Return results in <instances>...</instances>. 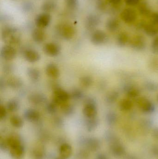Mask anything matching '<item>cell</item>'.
Instances as JSON below:
<instances>
[{"label": "cell", "instance_id": "8", "mask_svg": "<svg viewBox=\"0 0 158 159\" xmlns=\"http://www.w3.org/2000/svg\"><path fill=\"white\" fill-rule=\"evenodd\" d=\"M120 17L124 22L128 24H131L136 20L137 15L136 11L133 8H127L122 12Z\"/></svg>", "mask_w": 158, "mask_h": 159}, {"label": "cell", "instance_id": "14", "mask_svg": "<svg viewBox=\"0 0 158 159\" xmlns=\"http://www.w3.org/2000/svg\"><path fill=\"white\" fill-rule=\"evenodd\" d=\"M25 119L30 122H34L38 121L40 118V114L37 110L32 108L25 110L24 113Z\"/></svg>", "mask_w": 158, "mask_h": 159}, {"label": "cell", "instance_id": "11", "mask_svg": "<svg viewBox=\"0 0 158 159\" xmlns=\"http://www.w3.org/2000/svg\"><path fill=\"white\" fill-rule=\"evenodd\" d=\"M101 22L100 17L95 14L90 15L86 18L85 25L88 30H93L96 28Z\"/></svg>", "mask_w": 158, "mask_h": 159}, {"label": "cell", "instance_id": "28", "mask_svg": "<svg viewBox=\"0 0 158 159\" xmlns=\"http://www.w3.org/2000/svg\"><path fill=\"white\" fill-rule=\"evenodd\" d=\"M5 139L9 150L12 148L21 144L20 139L17 135H15V134H12V135H10Z\"/></svg>", "mask_w": 158, "mask_h": 159}, {"label": "cell", "instance_id": "48", "mask_svg": "<svg viewBox=\"0 0 158 159\" xmlns=\"http://www.w3.org/2000/svg\"><path fill=\"white\" fill-rule=\"evenodd\" d=\"M7 115L6 107L1 105L0 106V118L2 120H4L6 118Z\"/></svg>", "mask_w": 158, "mask_h": 159}, {"label": "cell", "instance_id": "42", "mask_svg": "<svg viewBox=\"0 0 158 159\" xmlns=\"http://www.w3.org/2000/svg\"><path fill=\"white\" fill-rule=\"evenodd\" d=\"M58 106L54 102L52 101L51 102L48 103L46 105V110L49 114H55L57 111V107Z\"/></svg>", "mask_w": 158, "mask_h": 159}, {"label": "cell", "instance_id": "49", "mask_svg": "<svg viewBox=\"0 0 158 159\" xmlns=\"http://www.w3.org/2000/svg\"><path fill=\"white\" fill-rule=\"evenodd\" d=\"M0 148L3 151H6V150H9L5 139H1V143H0Z\"/></svg>", "mask_w": 158, "mask_h": 159}, {"label": "cell", "instance_id": "55", "mask_svg": "<svg viewBox=\"0 0 158 159\" xmlns=\"http://www.w3.org/2000/svg\"><path fill=\"white\" fill-rule=\"evenodd\" d=\"M54 122L58 126H60L63 124L62 120L60 117H57L55 119Z\"/></svg>", "mask_w": 158, "mask_h": 159}, {"label": "cell", "instance_id": "37", "mask_svg": "<svg viewBox=\"0 0 158 159\" xmlns=\"http://www.w3.org/2000/svg\"><path fill=\"white\" fill-rule=\"evenodd\" d=\"M10 122L13 127L16 128H21L24 124V121L22 119L16 115L12 116L10 117Z\"/></svg>", "mask_w": 158, "mask_h": 159}, {"label": "cell", "instance_id": "18", "mask_svg": "<svg viewBox=\"0 0 158 159\" xmlns=\"http://www.w3.org/2000/svg\"><path fill=\"white\" fill-rule=\"evenodd\" d=\"M10 156L14 159H22L25 155V150L22 145L12 148L9 149Z\"/></svg>", "mask_w": 158, "mask_h": 159}, {"label": "cell", "instance_id": "50", "mask_svg": "<svg viewBox=\"0 0 158 159\" xmlns=\"http://www.w3.org/2000/svg\"><path fill=\"white\" fill-rule=\"evenodd\" d=\"M126 4L130 6H134L138 4L140 0H124Z\"/></svg>", "mask_w": 158, "mask_h": 159}, {"label": "cell", "instance_id": "38", "mask_svg": "<svg viewBox=\"0 0 158 159\" xmlns=\"http://www.w3.org/2000/svg\"><path fill=\"white\" fill-rule=\"evenodd\" d=\"M105 118L107 123L109 125L112 126L117 122V116L114 111H110L107 113Z\"/></svg>", "mask_w": 158, "mask_h": 159}, {"label": "cell", "instance_id": "46", "mask_svg": "<svg viewBox=\"0 0 158 159\" xmlns=\"http://www.w3.org/2000/svg\"><path fill=\"white\" fill-rule=\"evenodd\" d=\"M66 5L69 8L74 9L77 7L78 5V0H65Z\"/></svg>", "mask_w": 158, "mask_h": 159}, {"label": "cell", "instance_id": "43", "mask_svg": "<svg viewBox=\"0 0 158 159\" xmlns=\"http://www.w3.org/2000/svg\"><path fill=\"white\" fill-rule=\"evenodd\" d=\"M151 51L155 54H158V36L153 39L151 46Z\"/></svg>", "mask_w": 158, "mask_h": 159}, {"label": "cell", "instance_id": "15", "mask_svg": "<svg viewBox=\"0 0 158 159\" xmlns=\"http://www.w3.org/2000/svg\"><path fill=\"white\" fill-rule=\"evenodd\" d=\"M110 150L112 155L117 157L123 156L126 152L124 147L117 141L112 143Z\"/></svg>", "mask_w": 158, "mask_h": 159}, {"label": "cell", "instance_id": "35", "mask_svg": "<svg viewBox=\"0 0 158 159\" xmlns=\"http://www.w3.org/2000/svg\"><path fill=\"white\" fill-rule=\"evenodd\" d=\"M61 111L63 114L66 116H72L75 112V108L72 105L68 103L67 102L64 104L61 107Z\"/></svg>", "mask_w": 158, "mask_h": 159}, {"label": "cell", "instance_id": "17", "mask_svg": "<svg viewBox=\"0 0 158 159\" xmlns=\"http://www.w3.org/2000/svg\"><path fill=\"white\" fill-rule=\"evenodd\" d=\"M120 23L118 19L111 17L106 22V28L107 30L111 33L117 32L119 29Z\"/></svg>", "mask_w": 158, "mask_h": 159}, {"label": "cell", "instance_id": "44", "mask_svg": "<svg viewBox=\"0 0 158 159\" xmlns=\"http://www.w3.org/2000/svg\"><path fill=\"white\" fill-rule=\"evenodd\" d=\"M96 7L100 11H105L108 7L107 2L105 0H98L96 3Z\"/></svg>", "mask_w": 158, "mask_h": 159}, {"label": "cell", "instance_id": "29", "mask_svg": "<svg viewBox=\"0 0 158 159\" xmlns=\"http://www.w3.org/2000/svg\"><path fill=\"white\" fill-rule=\"evenodd\" d=\"M138 10L142 16L147 17H150L153 14L149 6L146 2H143L139 5Z\"/></svg>", "mask_w": 158, "mask_h": 159}, {"label": "cell", "instance_id": "31", "mask_svg": "<svg viewBox=\"0 0 158 159\" xmlns=\"http://www.w3.org/2000/svg\"><path fill=\"white\" fill-rule=\"evenodd\" d=\"M119 97V93L117 91H111L106 95L105 101L108 104L112 105L117 101Z\"/></svg>", "mask_w": 158, "mask_h": 159}, {"label": "cell", "instance_id": "6", "mask_svg": "<svg viewBox=\"0 0 158 159\" xmlns=\"http://www.w3.org/2000/svg\"><path fill=\"white\" fill-rule=\"evenodd\" d=\"M129 44L133 50L141 52L146 49V41L143 36L141 34H137L131 38Z\"/></svg>", "mask_w": 158, "mask_h": 159}, {"label": "cell", "instance_id": "53", "mask_svg": "<svg viewBox=\"0 0 158 159\" xmlns=\"http://www.w3.org/2000/svg\"><path fill=\"white\" fill-rule=\"evenodd\" d=\"M121 1L122 0H107L108 2L114 7H117L119 5Z\"/></svg>", "mask_w": 158, "mask_h": 159}, {"label": "cell", "instance_id": "60", "mask_svg": "<svg viewBox=\"0 0 158 159\" xmlns=\"http://www.w3.org/2000/svg\"><path fill=\"white\" fill-rule=\"evenodd\" d=\"M13 1H19V0H13Z\"/></svg>", "mask_w": 158, "mask_h": 159}, {"label": "cell", "instance_id": "58", "mask_svg": "<svg viewBox=\"0 0 158 159\" xmlns=\"http://www.w3.org/2000/svg\"><path fill=\"white\" fill-rule=\"evenodd\" d=\"M54 159H65L64 158H63V157H58L55 158Z\"/></svg>", "mask_w": 158, "mask_h": 159}, {"label": "cell", "instance_id": "45", "mask_svg": "<svg viewBox=\"0 0 158 159\" xmlns=\"http://www.w3.org/2000/svg\"><path fill=\"white\" fill-rule=\"evenodd\" d=\"M90 154L87 150L82 149L80 150L77 154L78 159H89Z\"/></svg>", "mask_w": 158, "mask_h": 159}, {"label": "cell", "instance_id": "19", "mask_svg": "<svg viewBox=\"0 0 158 159\" xmlns=\"http://www.w3.org/2000/svg\"><path fill=\"white\" fill-rule=\"evenodd\" d=\"M131 38H130L129 34L125 32L120 33L117 36V45L120 48H124L130 43Z\"/></svg>", "mask_w": 158, "mask_h": 159}, {"label": "cell", "instance_id": "34", "mask_svg": "<svg viewBox=\"0 0 158 159\" xmlns=\"http://www.w3.org/2000/svg\"><path fill=\"white\" fill-rule=\"evenodd\" d=\"M27 74L30 79L33 81H37L41 77V73L39 70L35 68H29L27 70Z\"/></svg>", "mask_w": 158, "mask_h": 159}, {"label": "cell", "instance_id": "36", "mask_svg": "<svg viewBox=\"0 0 158 159\" xmlns=\"http://www.w3.org/2000/svg\"><path fill=\"white\" fill-rule=\"evenodd\" d=\"M19 108V102L16 99H11L6 103V108L9 112H16Z\"/></svg>", "mask_w": 158, "mask_h": 159}, {"label": "cell", "instance_id": "7", "mask_svg": "<svg viewBox=\"0 0 158 159\" xmlns=\"http://www.w3.org/2000/svg\"><path fill=\"white\" fill-rule=\"evenodd\" d=\"M108 40L107 34L104 31L96 30L92 34L91 37V42L95 45H102L106 43Z\"/></svg>", "mask_w": 158, "mask_h": 159}, {"label": "cell", "instance_id": "56", "mask_svg": "<svg viewBox=\"0 0 158 159\" xmlns=\"http://www.w3.org/2000/svg\"><path fill=\"white\" fill-rule=\"evenodd\" d=\"M153 63H152V65H155V66H153V68H156V70H158V59L153 60Z\"/></svg>", "mask_w": 158, "mask_h": 159}, {"label": "cell", "instance_id": "26", "mask_svg": "<svg viewBox=\"0 0 158 159\" xmlns=\"http://www.w3.org/2000/svg\"><path fill=\"white\" fill-rule=\"evenodd\" d=\"M133 107V103L130 98H125L121 100L119 103L120 110L126 112L131 110Z\"/></svg>", "mask_w": 158, "mask_h": 159}, {"label": "cell", "instance_id": "1", "mask_svg": "<svg viewBox=\"0 0 158 159\" xmlns=\"http://www.w3.org/2000/svg\"><path fill=\"white\" fill-rule=\"evenodd\" d=\"M2 38L6 45L13 46L19 43L20 38L18 30L11 26L5 27L2 31Z\"/></svg>", "mask_w": 158, "mask_h": 159}, {"label": "cell", "instance_id": "32", "mask_svg": "<svg viewBox=\"0 0 158 159\" xmlns=\"http://www.w3.org/2000/svg\"><path fill=\"white\" fill-rule=\"evenodd\" d=\"M99 123V120L97 116L91 118H87L86 127L87 130L89 132L95 130L98 127Z\"/></svg>", "mask_w": 158, "mask_h": 159}, {"label": "cell", "instance_id": "9", "mask_svg": "<svg viewBox=\"0 0 158 159\" xmlns=\"http://www.w3.org/2000/svg\"><path fill=\"white\" fill-rule=\"evenodd\" d=\"M17 52L13 46H4L1 50V56L4 60L9 61L14 60L16 57Z\"/></svg>", "mask_w": 158, "mask_h": 159}, {"label": "cell", "instance_id": "27", "mask_svg": "<svg viewBox=\"0 0 158 159\" xmlns=\"http://www.w3.org/2000/svg\"><path fill=\"white\" fill-rule=\"evenodd\" d=\"M7 86L14 89H19L23 85V81L18 77H11L6 81Z\"/></svg>", "mask_w": 158, "mask_h": 159}, {"label": "cell", "instance_id": "40", "mask_svg": "<svg viewBox=\"0 0 158 159\" xmlns=\"http://www.w3.org/2000/svg\"><path fill=\"white\" fill-rule=\"evenodd\" d=\"M70 98L73 100H79L82 99L84 96V93L81 90L79 89H74L70 94Z\"/></svg>", "mask_w": 158, "mask_h": 159}, {"label": "cell", "instance_id": "25", "mask_svg": "<svg viewBox=\"0 0 158 159\" xmlns=\"http://www.w3.org/2000/svg\"><path fill=\"white\" fill-rule=\"evenodd\" d=\"M146 34L150 37L156 36L158 33V28L152 22H147L143 29Z\"/></svg>", "mask_w": 158, "mask_h": 159}, {"label": "cell", "instance_id": "13", "mask_svg": "<svg viewBox=\"0 0 158 159\" xmlns=\"http://www.w3.org/2000/svg\"><path fill=\"white\" fill-rule=\"evenodd\" d=\"M24 58L27 61L31 63L37 62L40 60V54L34 49H28L25 50L23 54Z\"/></svg>", "mask_w": 158, "mask_h": 159}, {"label": "cell", "instance_id": "21", "mask_svg": "<svg viewBox=\"0 0 158 159\" xmlns=\"http://www.w3.org/2000/svg\"><path fill=\"white\" fill-rule=\"evenodd\" d=\"M32 36L34 42L40 43L44 41L46 35L43 29L37 28L32 31Z\"/></svg>", "mask_w": 158, "mask_h": 159}, {"label": "cell", "instance_id": "12", "mask_svg": "<svg viewBox=\"0 0 158 159\" xmlns=\"http://www.w3.org/2000/svg\"><path fill=\"white\" fill-rule=\"evenodd\" d=\"M45 53L50 57H56L60 52L59 46L55 43H50L46 44L43 48Z\"/></svg>", "mask_w": 158, "mask_h": 159}, {"label": "cell", "instance_id": "16", "mask_svg": "<svg viewBox=\"0 0 158 159\" xmlns=\"http://www.w3.org/2000/svg\"><path fill=\"white\" fill-rule=\"evenodd\" d=\"M29 102L35 105H41L46 102L45 95L41 93H33L28 97Z\"/></svg>", "mask_w": 158, "mask_h": 159}, {"label": "cell", "instance_id": "41", "mask_svg": "<svg viewBox=\"0 0 158 159\" xmlns=\"http://www.w3.org/2000/svg\"><path fill=\"white\" fill-rule=\"evenodd\" d=\"M144 87L149 92L156 91L158 89V85L153 81H147L145 83Z\"/></svg>", "mask_w": 158, "mask_h": 159}, {"label": "cell", "instance_id": "52", "mask_svg": "<svg viewBox=\"0 0 158 159\" xmlns=\"http://www.w3.org/2000/svg\"><path fill=\"white\" fill-rule=\"evenodd\" d=\"M152 135L154 139L158 140V127H156L152 130Z\"/></svg>", "mask_w": 158, "mask_h": 159}, {"label": "cell", "instance_id": "20", "mask_svg": "<svg viewBox=\"0 0 158 159\" xmlns=\"http://www.w3.org/2000/svg\"><path fill=\"white\" fill-rule=\"evenodd\" d=\"M45 72L47 76L53 79L57 78L59 75V70L57 65L53 63H49L45 68Z\"/></svg>", "mask_w": 158, "mask_h": 159}, {"label": "cell", "instance_id": "5", "mask_svg": "<svg viewBox=\"0 0 158 159\" xmlns=\"http://www.w3.org/2000/svg\"><path fill=\"white\" fill-rule=\"evenodd\" d=\"M70 98V94L63 89L56 88L54 90L53 102L58 106L63 105L67 102Z\"/></svg>", "mask_w": 158, "mask_h": 159}, {"label": "cell", "instance_id": "2", "mask_svg": "<svg viewBox=\"0 0 158 159\" xmlns=\"http://www.w3.org/2000/svg\"><path fill=\"white\" fill-rule=\"evenodd\" d=\"M83 113L87 118L97 116V104L96 101L94 98L89 97L85 100Z\"/></svg>", "mask_w": 158, "mask_h": 159}, {"label": "cell", "instance_id": "39", "mask_svg": "<svg viewBox=\"0 0 158 159\" xmlns=\"http://www.w3.org/2000/svg\"><path fill=\"white\" fill-rule=\"evenodd\" d=\"M80 84L83 88H88L92 85L93 80L92 78L89 75L82 76L80 79Z\"/></svg>", "mask_w": 158, "mask_h": 159}, {"label": "cell", "instance_id": "47", "mask_svg": "<svg viewBox=\"0 0 158 159\" xmlns=\"http://www.w3.org/2000/svg\"><path fill=\"white\" fill-rule=\"evenodd\" d=\"M150 18V22L158 28V13H153Z\"/></svg>", "mask_w": 158, "mask_h": 159}, {"label": "cell", "instance_id": "4", "mask_svg": "<svg viewBox=\"0 0 158 159\" xmlns=\"http://www.w3.org/2000/svg\"><path fill=\"white\" fill-rule=\"evenodd\" d=\"M136 105L140 111L144 114H153L156 111V106L154 103L145 97L138 98L136 101Z\"/></svg>", "mask_w": 158, "mask_h": 159}, {"label": "cell", "instance_id": "51", "mask_svg": "<svg viewBox=\"0 0 158 159\" xmlns=\"http://www.w3.org/2000/svg\"><path fill=\"white\" fill-rule=\"evenodd\" d=\"M147 22H146L145 20H141L139 21L137 25H136V28L138 30H143L144 28L145 25L146 23Z\"/></svg>", "mask_w": 158, "mask_h": 159}, {"label": "cell", "instance_id": "30", "mask_svg": "<svg viewBox=\"0 0 158 159\" xmlns=\"http://www.w3.org/2000/svg\"><path fill=\"white\" fill-rule=\"evenodd\" d=\"M124 91L126 95L130 99L137 98L140 93V90L137 88L130 85L126 86L124 88Z\"/></svg>", "mask_w": 158, "mask_h": 159}, {"label": "cell", "instance_id": "22", "mask_svg": "<svg viewBox=\"0 0 158 159\" xmlns=\"http://www.w3.org/2000/svg\"><path fill=\"white\" fill-rule=\"evenodd\" d=\"M59 152L60 157L65 159H68L72 155V147L69 144H62L59 148Z\"/></svg>", "mask_w": 158, "mask_h": 159}, {"label": "cell", "instance_id": "59", "mask_svg": "<svg viewBox=\"0 0 158 159\" xmlns=\"http://www.w3.org/2000/svg\"><path fill=\"white\" fill-rule=\"evenodd\" d=\"M157 102H158V94L157 96Z\"/></svg>", "mask_w": 158, "mask_h": 159}, {"label": "cell", "instance_id": "57", "mask_svg": "<svg viewBox=\"0 0 158 159\" xmlns=\"http://www.w3.org/2000/svg\"><path fill=\"white\" fill-rule=\"evenodd\" d=\"M96 159H108L106 156L104 154H100L97 155Z\"/></svg>", "mask_w": 158, "mask_h": 159}, {"label": "cell", "instance_id": "54", "mask_svg": "<svg viewBox=\"0 0 158 159\" xmlns=\"http://www.w3.org/2000/svg\"><path fill=\"white\" fill-rule=\"evenodd\" d=\"M152 153L156 157H158V145H155L152 148Z\"/></svg>", "mask_w": 158, "mask_h": 159}, {"label": "cell", "instance_id": "10", "mask_svg": "<svg viewBox=\"0 0 158 159\" xmlns=\"http://www.w3.org/2000/svg\"><path fill=\"white\" fill-rule=\"evenodd\" d=\"M51 21V16L49 13L39 14L35 20V24L37 28L43 29L49 26Z\"/></svg>", "mask_w": 158, "mask_h": 159}, {"label": "cell", "instance_id": "33", "mask_svg": "<svg viewBox=\"0 0 158 159\" xmlns=\"http://www.w3.org/2000/svg\"><path fill=\"white\" fill-rule=\"evenodd\" d=\"M56 7V5L55 2L53 0H47L43 3L41 8L44 13L49 14V13L54 10Z\"/></svg>", "mask_w": 158, "mask_h": 159}, {"label": "cell", "instance_id": "3", "mask_svg": "<svg viewBox=\"0 0 158 159\" xmlns=\"http://www.w3.org/2000/svg\"><path fill=\"white\" fill-rule=\"evenodd\" d=\"M57 31L59 36L66 40H69L74 37L75 30L69 23H61L57 27Z\"/></svg>", "mask_w": 158, "mask_h": 159}, {"label": "cell", "instance_id": "23", "mask_svg": "<svg viewBox=\"0 0 158 159\" xmlns=\"http://www.w3.org/2000/svg\"><path fill=\"white\" fill-rule=\"evenodd\" d=\"M85 145L89 150L92 151H96L100 148V141L96 138H90L85 141Z\"/></svg>", "mask_w": 158, "mask_h": 159}, {"label": "cell", "instance_id": "24", "mask_svg": "<svg viewBox=\"0 0 158 159\" xmlns=\"http://www.w3.org/2000/svg\"><path fill=\"white\" fill-rule=\"evenodd\" d=\"M30 156L32 159H44V149L41 146L35 147L31 150Z\"/></svg>", "mask_w": 158, "mask_h": 159}]
</instances>
